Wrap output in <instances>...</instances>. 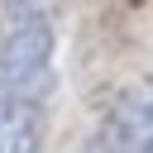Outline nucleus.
<instances>
[{
    "label": "nucleus",
    "instance_id": "nucleus-3",
    "mask_svg": "<svg viewBox=\"0 0 153 153\" xmlns=\"http://www.w3.org/2000/svg\"><path fill=\"white\" fill-rule=\"evenodd\" d=\"M115 129H120L124 153H153V81L124 96V105L115 115Z\"/></svg>",
    "mask_w": 153,
    "mask_h": 153
},
{
    "label": "nucleus",
    "instance_id": "nucleus-1",
    "mask_svg": "<svg viewBox=\"0 0 153 153\" xmlns=\"http://www.w3.org/2000/svg\"><path fill=\"white\" fill-rule=\"evenodd\" d=\"M53 0H5L0 5V81L33 105L53 96Z\"/></svg>",
    "mask_w": 153,
    "mask_h": 153
},
{
    "label": "nucleus",
    "instance_id": "nucleus-2",
    "mask_svg": "<svg viewBox=\"0 0 153 153\" xmlns=\"http://www.w3.org/2000/svg\"><path fill=\"white\" fill-rule=\"evenodd\" d=\"M43 105H33L29 96L10 91L0 81V153H38L43 139Z\"/></svg>",
    "mask_w": 153,
    "mask_h": 153
}]
</instances>
